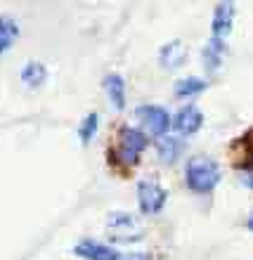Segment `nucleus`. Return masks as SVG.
Instances as JSON below:
<instances>
[{
  "label": "nucleus",
  "instance_id": "nucleus-1",
  "mask_svg": "<svg viewBox=\"0 0 253 260\" xmlns=\"http://www.w3.org/2000/svg\"><path fill=\"white\" fill-rule=\"evenodd\" d=\"M149 147V140L140 128L133 125H118L107 144V164L116 175L130 178V173L140 166L144 149Z\"/></svg>",
  "mask_w": 253,
  "mask_h": 260
},
{
  "label": "nucleus",
  "instance_id": "nucleus-2",
  "mask_svg": "<svg viewBox=\"0 0 253 260\" xmlns=\"http://www.w3.org/2000/svg\"><path fill=\"white\" fill-rule=\"evenodd\" d=\"M220 182V166L211 156H192L185 166V185L194 194H211Z\"/></svg>",
  "mask_w": 253,
  "mask_h": 260
},
{
  "label": "nucleus",
  "instance_id": "nucleus-3",
  "mask_svg": "<svg viewBox=\"0 0 253 260\" xmlns=\"http://www.w3.org/2000/svg\"><path fill=\"white\" fill-rule=\"evenodd\" d=\"M104 227H107V237H109L111 241H121V244H130V241H137L144 237L142 222H140L133 213H125V211L109 213Z\"/></svg>",
  "mask_w": 253,
  "mask_h": 260
},
{
  "label": "nucleus",
  "instance_id": "nucleus-4",
  "mask_svg": "<svg viewBox=\"0 0 253 260\" xmlns=\"http://www.w3.org/2000/svg\"><path fill=\"white\" fill-rule=\"evenodd\" d=\"M166 201H168V192L166 187L156 180H140L137 182V204L144 215H156L164 211Z\"/></svg>",
  "mask_w": 253,
  "mask_h": 260
},
{
  "label": "nucleus",
  "instance_id": "nucleus-5",
  "mask_svg": "<svg viewBox=\"0 0 253 260\" xmlns=\"http://www.w3.org/2000/svg\"><path fill=\"white\" fill-rule=\"evenodd\" d=\"M227 158L230 164L241 173H253V128L234 137L227 147Z\"/></svg>",
  "mask_w": 253,
  "mask_h": 260
},
{
  "label": "nucleus",
  "instance_id": "nucleus-6",
  "mask_svg": "<svg viewBox=\"0 0 253 260\" xmlns=\"http://www.w3.org/2000/svg\"><path fill=\"white\" fill-rule=\"evenodd\" d=\"M135 114L151 135L164 137L166 130L171 128V114L164 107H159V104H142V107H137Z\"/></svg>",
  "mask_w": 253,
  "mask_h": 260
},
{
  "label": "nucleus",
  "instance_id": "nucleus-7",
  "mask_svg": "<svg viewBox=\"0 0 253 260\" xmlns=\"http://www.w3.org/2000/svg\"><path fill=\"white\" fill-rule=\"evenodd\" d=\"M171 125L180 135H185V137L194 135V133H199L201 125H204V114H201V109H199L197 104H185V107L171 118Z\"/></svg>",
  "mask_w": 253,
  "mask_h": 260
},
{
  "label": "nucleus",
  "instance_id": "nucleus-8",
  "mask_svg": "<svg viewBox=\"0 0 253 260\" xmlns=\"http://www.w3.org/2000/svg\"><path fill=\"white\" fill-rule=\"evenodd\" d=\"M234 24V3H218L213 10V21H211V31L213 38H223L225 41Z\"/></svg>",
  "mask_w": 253,
  "mask_h": 260
},
{
  "label": "nucleus",
  "instance_id": "nucleus-9",
  "mask_svg": "<svg viewBox=\"0 0 253 260\" xmlns=\"http://www.w3.org/2000/svg\"><path fill=\"white\" fill-rule=\"evenodd\" d=\"M74 253L78 255V258H85V260H118L116 248L104 246V244L92 241V239H83L81 244H76Z\"/></svg>",
  "mask_w": 253,
  "mask_h": 260
},
{
  "label": "nucleus",
  "instance_id": "nucleus-10",
  "mask_svg": "<svg viewBox=\"0 0 253 260\" xmlns=\"http://www.w3.org/2000/svg\"><path fill=\"white\" fill-rule=\"evenodd\" d=\"M227 52V43L223 38H213L204 45V52H201V59H204V67L208 74H215L220 67H223V59H225Z\"/></svg>",
  "mask_w": 253,
  "mask_h": 260
},
{
  "label": "nucleus",
  "instance_id": "nucleus-11",
  "mask_svg": "<svg viewBox=\"0 0 253 260\" xmlns=\"http://www.w3.org/2000/svg\"><path fill=\"white\" fill-rule=\"evenodd\" d=\"M185 57H187L185 43L182 41H171L161 48V52H159V62H161L164 69H178V67H182Z\"/></svg>",
  "mask_w": 253,
  "mask_h": 260
},
{
  "label": "nucleus",
  "instance_id": "nucleus-12",
  "mask_svg": "<svg viewBox=\"0 0 253 260\" xmlns=\"http://www.w3.org/2000/svg\"><path fill=\"white\" fill-rule=\"evenodd\" d=\"M185 151V142L175 135H164L156 140V154L159 158L164 161V164H173V161H178L180 154Z\"/></svg>",
  "mask_w": 253,
  "mask_h": 260
},
{
  "label": "nucleus",
  "instance_id": "nucleus-13",
  "mask_svg": "<svg viewBox=\"0 0 253 260\" xmlns=\"http://www.w3.org/2000/svg\"><path fill=\"white\" fill-rule=\"evenodd\" d=\"M104 90H107V95H109L111 104L116 107L118 111L125 109V81L121 74H109L104 76Z\"/></svg>",
  "mask_w": 253,
  "mask_h": 260
},
{
  "label": "nucleus",
  "instance_id": "nucleus-14",
  "mask_svg": "<svg viewBox=\"0 0 253 260\" xmlns=\"http://www.w3.org/2000/svg\"><path fill=\"white\" fill-rule=\"evenodd\" d=\"M17 38H19V24L10 14H0V55H5Z\"/></svg>",
  "mask_w": 253,
  "mask_h": 260
},
{
  "label": "nucleus",
  "instance_id": "nucleus-15",
  "mask_svg": "<svg viewBox=\"0 0 253 260\" xmlns=\"http://www.w3.org/2000/svg\"><path fill=\"white\" fill-rule=\"evenodd\" d=\"M21 81L26 83L28 88H41L43 83L48 81V69H45V64L36 62V59L26 62L24 69H21Z\"/></svg>",
  "mask_w": 253,
  "mask_h": 260
},
{
  "label": "nucleus",
  "instance_id": "nucleus-16",
  "mask_svg": "<svg viewBox=\"0 0 253 260\" xmlns=\"http://www.w3.org/2000/svg\"><path fill=\"white\" fill-rule=\"evenodd\" d=\"M206 88H208V83H206L204 78L187 76V78H180V81H175V85H173V92H175V97H194V95H199V92H204Z\"/></svg>",
  "mask_w": 253,
  "mask_h": 260
},
{
  "label": "nucleus",
  "instance_id": "nucleus-17",
  "mask_svg": "<svg viewBox=\"0 0 253 260\" xmlns=\"http://www.w3.org/2000/svg\"><path fill=\"white\" fill-rule=\"evenodd\" d=\"M97 125H100V116H97V111H90L88 116L81 121V125H78V137H81L83 144H88L95 137Z\"/></svg>",
  "mask_w": 253,
  "mask_h": 260
},
{
  "label": "nucleus",
  "instance_id": "nucleus-18",
  "mask_svg": "<svg viewBox=\"0 0 253 260\" xmlns=\"http://www.w3.org/2000/svg\"><path fill=\"white\" fill-rule=\"evenodd\" d=\"M118 260H151L149 253H128V255H118Z\"/></svg>",
  "mask_w": 253,
  "mask_h": 260
},
{
  "label": "nucleus",
  "instance_id": "nucleus-19",
  "mask_svg": "<svg viewBox=\"0 0 253 260\" xmlns=\"http://www.w3.org/2000/svg\"><path fill=\"white\" fill-rule=\"evenodd\" d=\"M241 182L248 187V189H253V173H244V178H241Z\"/></svg>",
  "mask_w": 253,
  "mask_h": 260
},
{
  "label": "nucleus",
  "instance_id": "nucleus-20",
  "mask_svg": "<svg viewBox=\"0 0 253 260\" xmlns=\"http://www.w3.org/2000/svg\"><path fill=\"white\" fill-rule=\"evenodd\" d=\"M246 227L253 232V211H251V215H248V220H246Z\"/></svg>",
  "mask_w": 253,
  "mask_h": 260
}]
</instances>
